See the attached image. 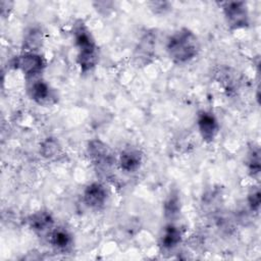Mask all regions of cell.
Returning a JSON list of instances; mask_svg holds the SVG:
<instances>
[{"label":"cell","mask_w":261,"mask_h":261,"mask_svg":"<svg viewBox=\"0 0 261 261\" xmlns=\"http://www.w3.org/2000/svg\"><path fill=\"white\" fill-rule=\"evenodd\" d=\"M60 145L54 138L45 139L40 145V153L43 157L51 159L56 157L60 153Z\"/></svg>","instance_id":"16"},{"label":"cell","mask_w":261,"mask_h":261,"mask_svg":"<svg viewBox=\"0 0 261 261\" xmlns=\"http://www.w3.org/2000/svg\"><path fill=\"white\" fill-rule=\"evenodd\" d=\"M88 154L93 163L100 168H108L115 162V157L111 149L104 142L98 139L89 142Z\"/></svg>","instance_id":"5"},{"label":"cell","mask_w":261,"mask_h":261,"mask_svg":"<svg viewBox=\"0 0 261 261\" xmlns=\"http://www.w3.org/2000/svg\"><path fill=\"white\" fill-rule=\"evenodd\" d=\"M42 44V32L40 29L32 28L30 29L22 41L23 52H37Z\"/></svg>","instance_id":"14"},{"label":"cell","mask_w":261,"mask_h":261,"mask_svg":"<svg viewBox=\"0 0 261 261\" xmlns=\"http://www.w3.org/2000/svg\"><path fill=\"white\" fill-rule=\"evenodd\" d=\"M30 98L40 105H50L55 102L56 96L48 83L42 79H34L28 86Z\"/></svg>","instance_id":"7"},{"label":"cell","mask_w":261,"mask_h":261,"mask_svg":"<svg viewBox=\"0 0 261 261\" xmlns=\"http://www.w3.org/2000/svg\"><path fill=\"white\" fill-rule=\"evenodd\" d=\"M156 47V34L154 32H146L140 39L136 49L134 58L136 64L145 66L148 65L154 58Z\"/></svg>","instance_id":"6"},{"label":"cell","mask_w":261,"mask_h":261,"mask_svg":"<svg viewBox=\"0 0 261 261\" xmlns=\"http://www.w3.org/2000/svg\"><path fill=\"white\" fill-rule=\"evenodd\" d=\"M49 242L56 250L65 252L71 248L72 237L64 227H56L50 231Z\"/></svg>","instance_id":"10"},{"label":"cell","mask_w":261,"mask_h":261,"mask_svg":"<svg viewBox=\"0 0 261 261\" xmlns=\"http://www.w3.org/2000/svg\"><path fill=\"white\" fill-rule=\"evenodd\" d=\"M197 125L202 139L210 143L212 142L218 133V122L216 117L208 111H200L197 116Z\"/></svg>","instance_id":"9"},{"label":"cell","mask_w":261,"mask_h":261,"mask_svg":"<svg viewBox=\"0 0 261 261\" xmlns=\"http://www.w3.org/2000/svg\"><path fill=\"white\" fill-rule=\"evenodd\" d=\"M142 163V155L139 150L126 149L119 156V166L125 172H135Z\"/></svg>","instance_id":"11"},{"label":"cell","mask_w":261,"mask_h":261,"mask_svg":"<svg viewBox=\"0 0 261 261\" xmlns=\"http://www.w3.org/2000/svg\"><path fill=\"white\" fill-rule=\"evenodd\" d=\"M200 49L196 35L189 29H180L172 34L166 45L170 59L177 64H184L194 59Z\"/></svg>","instance_id":"2"},{"label":"cell","mask_w":261,"mask_h":261,"mask_svg":"<svg viewBox=\"0 0 261 261\" xmlns=\"http://www.w3.org/2000/svg\"><path fill=\"white\" fill-rule=\"evenodd\" d=\"M30 227L37 232H44L53 225V217L51 213L45 210L37 211L30 215L28 219Z\"/></svg>","instance_id":"12"},{"label":"cell","mask_w":261,"mask_h":261,"mask_svg":"<svg viewBox=\"0 0 261 261\" xmlns=\"http://www.w3.org/2000/svg\"><path fill=\"white\" fill-rule=\"evenodd\" d=\"M248 169L252 176H258L261 170L260 164V150L258 147H252L249 152L248 158Z\"/></svg>","instance_id":"17"},{"label":"cell","mask_w":261,"mask_h":261,"mask_svg":"<svg viewBox=\"0 0 261 261\" xmlns=\"http://www.w3.org/2000/svg\"><path fill=\"white\" fill-rule=\"evenodd\" d=\"M260 202H261V195L258 188L252 189L251 192L248 195V203L250 206V209L254 212H258L260 208Z\"/></svg>","instance_id":"18"},{"label":"cell","mask_w":261,"mask_h":261,"mask_svg":"<svg viewBox=\"0 0 261 261\" xmlns=\"http://www.w3.org/2000/svg\"><path fill=\"white\" fill-rule=\"evenodd\" d=\"M222 9L225 20L230 29L238 30L249 24V14L245 2H225L222 4Z\"/></svg>","instance_id":"4"},{"label":"cell","mask_w":261,"mask_h":261,"mask_svg":"<svg viewBox=\"0 0 261 261\" xmlns=\"http://www.w3.org/2000/svg\"><path fill=\"white\" fill-rule=\"evenodd\" d=\"M72 32L74 44L77 48L76 62L81 71L87 72L92 70L99 60V52L95 40L90 30L82 20H77L73 24Z\"/></svg>","instance_id":"1"},{"label":"cell","mask_w":261,"mask_h":261,"mask_svg":"<svg viewBox=\"0 0 261 261\" xmlns=\"http://www.w3.org/2000/svg\"><path fill=\"white\" fill-rule=\"evenodd\" d=\"M180 241H181L180 229L171 223L167 224L160 239L161 248L163 250H172L180 243Z\"/></svg>","instance_id":"13"},{"label":"cell","mask_w":261,"mask_h":261,"mask_svg":"<svg viewBox=\"0 0 261 261\" xmlns=\"http://www.w3.org/2000/svg\"><path fill=\"white\" fill-rule=\"evenodd\" d=\"M12 65L19 69L28 80L37 79L46 66L44 57L38 52H22L13 59Z\"/></svg>","instance_id":"3"},{"label":"cell","mask_w":261,"mask_h":261,"mask_svg":"<svg viewBox=\"0 0 261 261\" xmlns=\"http://www.w3.org/2000/svg\"><path fill=\"white\" fill-rule=\"evenodd\" d=\"M164 215L167 219H174L180 211V198L177 191H171L163 204Z\"/></svg>","instance_id":"15"},{"label":"cell","mask_w":261,"mask_h":261,"mask_svg":"<svg viewBox=\"0 0 261 261\" xmlns=\"http://www.w3.org/2000/svg\"><path fill=\"white\" fill-rule=\"evenodd\" d=\"M107 191L100 182H92L86 187L83 193L85 204L92 209L99 210L104 207L107 201Z\"/></svg>","instance_id":"8"}]
</instances>
